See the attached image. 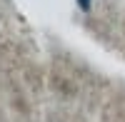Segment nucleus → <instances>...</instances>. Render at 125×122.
I'll return each instance as SVG.
<instances>
[{"instance_id": "f257e3e1", "label": "nucleus", "mask_w": 125, "mask_h": 122, "mask_svg": "<svg viewBox=\"0 0 125 122\" xmlns=\"http://www.w3.org/2000/svg\"><path fill=\"white\" fill-rule=\"evenodd\" d=\"M75 3H78V8H80V10H85V13H88L90 5H93V0H75Z\"/></svg>"}]
</instances>
